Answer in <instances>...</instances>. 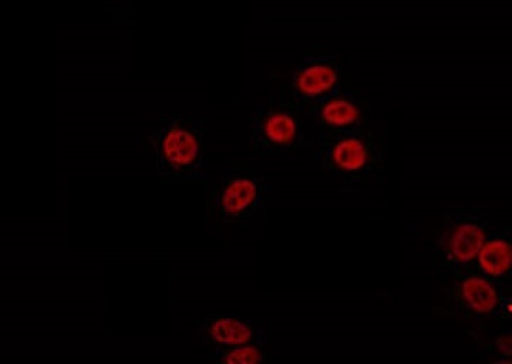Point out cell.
Instances as JSON below:
<instances>
[{
    "instance_id": "6da1fadb",
    "label": "cell",
    "mask_w": 512,
    "mask_h": 364,
    "mask_svg": "<svg viewBox=\"0 0 512 364\" xmlns=\"http://www.w3.org/2000/svg\"><path fill=\"white\" fill-rule=\"evenodd\" d=\"M311 158L343 194L380 184L386 173L383 137L370 126L318 130Z\"/></svg>"
},
{
    "instance_id": "7a4b0ae2",
    "label": "cell",
    "mask_w": 512,
    "mask_h": 364,
    "mask_svg": "<svg viewBox=\"0 0 512 364\" xmlns=\"http://www.w3.org/2000/svg\"><path fill=\"white\" fill-rule=\"evenodd\" d=\"M208 119L201 113H170L158 117L146 136V155L160 180L204 181L207 178Z\"/></svg>"
},
{
    "instance_id": "3957f363",
    "label": "cell",
    "mask_w": 512,
    "mask_h": 364,
    "mask_svg": "<svg viewBox=\"0 0 512 364\" xmlns=\"http://www.w3.org/2000/svg\"><path fill=\"white\" fill-rule=\"evenodd\" d=\"M204 181L205 222L211 227L251 228L274 207V177L251 163L231 161Z\"/></svg>"
},
{
    "instance_id": "277c9868",
    "label": "cell",
    "mask_w": 512,
    "mask_h": 364,
    "mask_svg": "<svg viewBox=\"0 0 512 364\" xmlns=\"http://www.w3.org/2000/svg\"><path fill=\"white\" fill-rule=\"evenodd\" d=\"M249 157L262 161H286L313 150L308 113L282 93L252 101L249 111Z\"/></svg>"
},
{
    "instance_id": "5b68a950",
    "label": "cell",
    "mask_w": 512,
    "mask_h": 364,
    "mask_svg": "<svg viewBox=\"0 0 512 364\" xmlns=\"http://www.w3.org/2000/svg\"><path fill=\"white\" fill-rule=\"evenodd\" d=\"M491 227L488 205H447L430 241L431 265L441 279L473 268Z\"/></svg>"
},
{
    "instance_id": "8992f818",
    "label": "cell",
    "mask_w": 512,
    "mask_h": 364,
    "mask_svg": "<svg viewBox=\"0 0 512 364\" xmlns=\"http://www.w3.org/2000/svg\"><path fill=\"white\" fill-rule=\"evenodd\" d=\"M511 291L500 288L476 269L446 279L434 306V316L456 322L483 323L511 318Z\"/></svg>"
},
{
    "instance_id": "52a82bcc",
    "label": "cell",
    "mask_w": 512,
    "mask_h": 364,
    "mask_svg": "<svg viewBox=\"0 0 512 364\" xmlns=\"http://www.w3.org/2000/svg\"><path fill=\"white\" fill-rule=\"evenodd\" d=\"M276 93L299 106L323 99L342 86V55L335 47L313 46L293 55L291 64L272 69Z\"/></svg>"
},
{
    "instance_id": "ba28073f",
    "label": "cell",
    "mask_w": 512,
    "mask_h": 364,
    "mask_svg": "<svg viewBox=\"0 0 512 364\" xmlns=\"http://www.w3.org/2000/svg\"><path fill=\"white\" fill-rule=\"evenodd\" d=\"M312 117L318 130H345L370 126L373 104L366 94L359 90L340 86L329 96L301 106Z\"/></svg>"
},
{
    "instance_id": "9c48e42d",
    "label": "cell",
    "mask_w": 512,
    "mask_h": 364,
    "mask_svg": "<svg viewBox=\"0 0 512 364\" xmlns=\"http://www.w3.org/2000/svg\"><path fill=\"white\" fill-rule=\"evenodd\" d=\"M190 325L212 347L271 345L272 330L259 319L221 316L214 319H191Z\"/></svg>"
},
{
    "instance_id": "30bf717a",
    "label": "cell",
    "mask_w": 512,
    "mask_h": 364,
    "mask_svg": "<svg viewBox=\"0 0 512 364\" xmlns=\"http://www.w3.org/2000/svg\"><path fill=\"white\" fill-rule=\"evenodd\" d=\"M473 268L500 288H512V229L498 227L488 231Z\"/></svg>"
},
{
    "instance_id": "8fae6325",
    "label": "cell",
    "mask_w": 512,
    "mask_h": 364,
    "mask_svg": "<svg viewBox=\"0 0 512 364\" xmlns=\"http://www.w3.org/2000/svg\"><path fill=\"white\" fill-rule=\"evenodd\" d=\"M268 346L271 345H244L231 347H212V362L218 364H262L272 363V356Z\"/></svg>"
}]
</instances>
